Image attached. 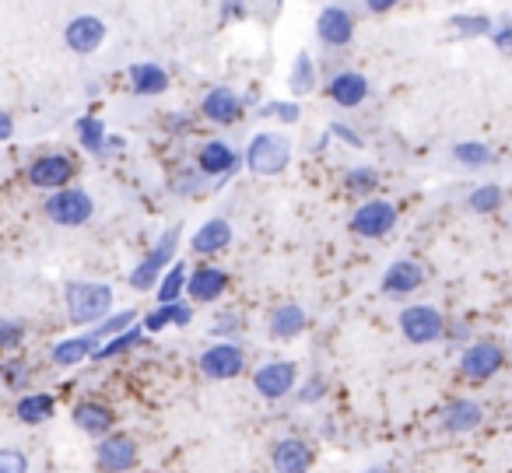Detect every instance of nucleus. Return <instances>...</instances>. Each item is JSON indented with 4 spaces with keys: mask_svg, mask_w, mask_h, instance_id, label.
Returning a JSON list of instances; mask_svg holds the SVG:
<instances>
[{
    "mask_svg": "<svg viewBox=\"0 0 512 473\" xmlns=\"http://www.w3.org/2000/svg\"><path fill=\"white\" fill-rule=\"evenodd\" d=\"M113 302L116 291L106 281H67L64 284V305H67V319L74 326H99L106 316H113Z\"/></svg>",
    "mask_w": 512,
    "mask_h": 473,
    "instance_id": "nucleus-1",
    "label": "nucleus"
},
{
    "mask_svg": "<svg viewBox=\"0 0 512 473\" xmlns=\"http://www.w3.org/2000/svg\"><path fill=\"white\" fill-rule=\"evenodd\" d=\"M292 155H295V144L288 134L281 130H260V134L249 137L246 151H242V165H246L253 176H281V172L292 165Z\"/></svg>",
    "mask_w": 512,
    "mask_h": 473,
    "instance_id": "nucleus-2",
    "label": "nucleus"
},
{
    "mask_svg": "<svg viewBox=\"0 0 512 473\" xmlns=\"http://www.w3.org/2000/svg\"><path fill=\"white\" fill-rule=\"evenodd\" d=\"M179 235H183V228L179 225H169L162 235H158L155 246H151L148 253L137 260V267L130 270V277H127L130 288L134 291H155L158 288V281L165 277V270L179 260Z\"/></svg>",
    "mask_w": 512,
    "mask_h": 473,
    "instance_id": "nucleus-3",
    "label": "nucleus"
},
{
    "mask_svg": "<svg viewBox=\"0 0 512 473\" xmlns=\"http://www.w3.org/2000/svg\"><path fill=\"white\" fill-rule=\"evenodd\" d=\"M43 214L57 228H81L95 218V200L85 186H67L43 200Z\"/></svg>",
    "mask_w": 512,
    "mask_h": 473,
    "instance_id": "nucleus-4",
    "label": "nucleus"
},
{
    "mask_svg": "<svg viewBox=\"0 0 512 473\" xmlns=\"http://www.w3.org/2000/svg\"><path fill=\"white\" fill-rule=\"evenodd\" d=\"M397 326L404 333L407 344L414 347H428V344H439L446 337V316H442L435 305H404L397 316Z\"/></svg>",
    "mask_w": 512,
    "mask_h": 473,
    "instance_id": "nucleus-5",
    "label": "nucleus"
},
{
    "mask_svg": "<svg viewBox=\"0 0 512 473\" xmlns=\"http://www.w3.org/2000/svg\"><path fill=\"white\" fill-rule=\"evenodd\" d=\"M397 204L393 200H383V197H369L362 200V204L355 207V214H351L348 228L358 235V239H386V235L397 228Z\"/></svg>",
    "mask_w": 512,
    "mask_h": 473,
    "instance_id": "nucleus-6",
    "label": "nucleus"
},
{
    "mask_svg": "<svg viewBox=\"0 0 512 473\" xmlns=\"http://www.w3.org/2000/svg\"><path fill=\"white\" fill-rule=\"evenodd\" d=\"M74 176H78V165H74V158L64 155V151H46V155L32 158L29 169H25V179H29V186H36V190H46V193L67 190Z\"/></svg>",
    "mask_w": 512,
    "mask_h": 473,
    "instance_id": "nucleus-7",
    "label": "nucleus"
},
{
    "mask_svg": "<svg viewBox=\"0 0 512 473\" xmlns=\"http://www.w3.org/2000/svg\"><path fill=\"white\" fill-rule=\"evenodd\" d=\"M253 389L271 403L285 400V396H292L295 389H299V365L288 358L264 361V365L253 372Z\"/></svg>",
    "mask_w": 512,
    "mask_h": 473,
    "instance_id": "nucleus-8",
    "label": "nucleus"
},
{
    "mask_svg": "<svg viewBox=\"0 0 512 473\" xmlns=\"http://www.w3.org/2000/svg\"><path fill=\"white\" fill-rule=\"evenodd\" d=\"M200 375L211 382H232L246 372V351L239 344H228V340H214L204 354H200Z\"/></svg>",
    "mask_w": 512,
    "mask_h": 473,
    "instance_id": "nucleus-9",
    "label": "nucleus"
},
{
    "mask_svg": "<svg viewBox=\"0 0 512 473\" xmlns=\"http://www.w3.org/2000/svg\"><path fill=\"white\" fill-rule=\"evenodd\" d=\"M505 368V351L495 340H474L460 354V375L470 382H488Z\"/></svg>",
    "mask_w": 512,
    "mask_h": 473,
    "instance_id": "nucleus-10",
    "label": "nucleus"
},
{
    "mask_svg": "<svg viewBox=\"0 0 512 473\" xmlns=\"http://www.w3.org/2000/svg\"><path fill=\"white\" fill-rule=\"evenodd\" d=\"M137 459H141L137 442L130 435H123V431H113V435L99 438V445H95V466L102 473H130L137 466Z\"/></svg>",
    "mask_w": 512,
    "mask_h": 473,
    "instance_id": "nucleus-11",
    "label": "nucleus"
},
{
    "mask_svg": "<svg viewBox=\"0 0 512 473\" xmlns=\"http://www.w3.org/2000/svg\"><path fill=\"white\" fill-rule=\"evenodd\" d=\"M239 151L232 148L228 141H221V137H214V141H204L197 148V169L204 172L207 179H214V183H228V179L239 172Z\"/></svg>",
    "mask_w": 512,
    "mask_h": 473,
    "instance_id": "nucleus-12",
    "label": "nucleus"
},
{
    "mask_svg": "<svg viewBox=\"0 0 512 473\" xmlns=\"http://www.w3.org/2000/svg\"><path fill=\"white\" fill-rule=\"evenodd\" d=\"M109 39V25L99 15H78L67 22L64 29V46L78 57H92L102 50V43Z\"/></svg>",
    "mask_w": 512,
    "mask_h": 473,
    "instance_id": "nucleus-13",
    "label": "nucleus"
},
{
    "mask_svg": "<svg viewBox=\"0 0 512 473\" xmlns=\"http://www.w3.org/2000/svg\"><path fill=\"white\" fill-rule=\"evenodd\" d=\"M316 39H320L327 50H344L355 39V15H351L344 4H327V8L316 15Z\"/></svg>",
    "mask_w": 512,
    "mask_h": 473,
    "instance_id": "nucleus-14",
    "label": "nucleus"
},
{
    "mask_svg": "<svg viewBox=\"0 0 512 473\" xmlns=\"http://www.w3.org/2000/svg\"><path fill=\"white\" fill-rule=\"evenodd\" d=\"M242 109H246L242 95L228 85L211 88V92L200 99V116H204L207 123H214V127H232V123L242 116Z\"/></svg>",
    "mask_w": 512,
    "mask_h": 473,
    "instance_id": "nucleus-15",
    "label": "nucleus"
},
{
    "mask_svg": "<svg viewBox=\"0 0 512 473\" xmlns=\"http://www.w3.org/2000/svg\"><path fill=\"white\" fill-rule=\"evenodd\" d=\"M313 445L306 442V438H278V442L271 445V466L274 473H309L313 470Z\"/></svg>",
    "mask_w": 512,
    "mask_h": 473,
    "instance_id": "nucleus-16",
    "label": "nucleus"
},
{
    "mask_svg": "<svg viewBox=\"0 0 512 473\" xmlns=\"http://www.w3.org/2000/svg\"><path fill=\"white\" fill-rule=\"evenodd\" d=\"M99 347H102V340L95 337L92 330L74 333V337H64L50 347V361L57 368H78V365H85V361H95Z\"/></svg>",
    "mask_w": 512,
    "mask_h": 473,
    "instance_id": "nucleus-17",
    "label": "nucleus"
},
{
    "mask_svg": "<svg viewBox=\"0 0 512 473\" xmlns=\"http://www.w3.org/2000/svg\"><path fill=\"white\" fill-rule=\"evenodd\" d=\"M425 284V267L418 260H397L383 270V281H379V291L390 298H407Z\"/></svg>",
    "mask_w": 512,
    "mask_h": 473,
    "instance_id": "nucleus-18",
    "label": "nucleus"
},
{
    "mask_svg": "<svg viewBox=\"0 0 512 473\" xmlns=\"http://www.w3.org/2000/svg\"><path fill=\"white\" fill-rule=\"evenodd\" d=\"M228 291V270L214 267V263H200V267L190 270V281H186V295L190 302H218L221 295Z\"/></svg>",
    "mask_w": 512,
    "mask_h": 473,
    "instance_id": "nucleus-19",
    "label": "nucleus"
},
{
    "mask_svg": "<svg viewBox=\"0 0 512 473\" xmlns=\"http://www.w3.org/2000/svg\"><path fill=\"white\" fill-rule=\"evenodd\" d=\"M327 99L341 109H355L369 99V78L362 71H337L334 78L327 81Z\"/></svg>",
    "mask_w": 512,
    "mask_h": 473,
    "instance_id": "nucleus-20",
    "label": "nucleus"
},
{
    "mask_svg": "<svg viewBox=\"0 0 512 473\" xmlns=\"http://www.w3.org/2000/svg\"><path fill=\"white\" fill-rule=\"evenodd\" d=\"M71 417H74V424H78V428L85 431V435H92V438H106V435H113V428H116V410L109 407V403H102V400L74 403Z\"/></svg>",
    "mask_w": 512,
    "mask_h": 473,
    "instance_id": "nucleus-21",
    "label": "nucleus"
},
{
    "mask_svg": "<svg viewBox=\"0 0 512 473\" xmlns=\"http://www.w3.org/2000/svg\"><path fill=\"white\" fill-rule=\"evenodd\" d=\"M439 424H442V431H449V435H467V431H477L484 424V407L477 400L460 396V400L442 407Z\"/></svg>",
    "mask_w": 512,
    "mask_h": 473,
    "instance_id": "nucleus-22",
    "label": "nucleus"
},
{
    "mask_svg": "<svg viewBox=\"0 0 512 473\" xmlns=\"http://www.w3.org/2000/svg\"><path fill=\"white\" fill-rule=\"evenodd\" d=\"M232 239H235L232 221H228V218H207L204 225L193 232L190 249L197 256H218V253H225V249L232 246Z\"/></svg>",
    "mask_w": 512,
    "mask_h": 473,
    "instance_id": "nucleus-23",
    "label": "nucleus"
},
{
    "mask_svg": "<svg viewBox=\"0 0 512 473\" xmlns=\"http://www.w3.org/2000/svg\"><path fill=\"white\" fill-rule=\"evenodd\" d=\"M309 326V316L299 302H285L278 309H271L267 316V337L271 340H295Z\"/></svg>",
    "mask_w": 512,
    "mask_h": 473,
    "instance_id": "nucleus-24",
    "label": "nucleus"
},
{
    "mask_svg": "<svg viewBox=\"0 0 512 473\" xmlns=\"http://www.w3.org/2000/svg\"><path fill=\"white\" fill-rule=\"evenodd\" d=\"M130 78V92L141 95V99H155V95H165L169 92V71L162 64H134L127 71Z\"/></svg>",
    "mask_w": 512,
    "mask_h": 473,
    "instance_id": "nucleus-25",
    "label": "nucleus"
},
{
    "mask_svg": "<svg viewBox=\"0 0 512 473\" xmlns=\"http://www.w3.org/2000/svg\"><path fill=\"white\" fill-rule=\"evenodd\" d=\"M190 323H193V305H186V302L155 305V309L141 316L144 333H162V330H169V326H190Z\"/></svg>",
    "mask_w": 512,
    "mask_h": 473,
    "instance_id": "nucleus-26",
    "label": "nucleus"
},
{
    "mask_svg": "<svg viewBox=\"0 0 512 473\" xmlns=\"http://www.w3.org/2000/svg\"><path fill=\"white\" fill-rule=\"evenodd\" d=\"M53 414H57V400H53L50 393H25V396H18V403H15V417L22 424H29V428H39V424L53 421Z\"/></svg>",
    "mask_w": 512,
    "mask_h": 473,
    "instance_id": "nucleus-27",
    "label": "nucleus"
},
{
    "mask_svg": "<svg viewBox=\"0 0 512 473\" xmlns=\"http://www.w3.org/2000/svg\"><path fill=\"white\" fill-rule=\"evenodd\" d=\"M74 134H78L81 151H88V155H95V158L109 155V137L113 134H109L99 116H81V120L74 123Z\"/></svg>",
    "mask_w": 512,
    "mask_h": 473,
    "instance_id": "nucleus-28",
    "label": "nucleus"
},
{
    "mask_svg": "<svg viewBox=\"0 0 512 473\" xmlns=\"http://www.w3.org/2000/svg\"><path fill=\"white\" fill-rule=\"evenodd\" d=\"M186 281H190V267H186L183 260H176L169 270H165V277H162V281H158V288H155L158 305L183 302V295H186Z\"/></svg>",
    "mask_w": 512,
    "mask_h": 473,
    "instance_id": "nucleus-29",
    "label": "nucleus"
},
{
    "mask_svg": "<svg viewBox=\"0 0 512 473\" xmlns=\"http://www.w3.org/2000/svg\"><path fill=\"white\" fill-rule=\"evenodd\" d=\"M316 81H320V78H316V60L302 50L299 57L292 60V71H288V88H292V95H313Z\"/></svg>",
    "mask_w": 512,
    "mask_h": 473,
    "instance_id": "nucleus-30",
    "label": "nucleus"
},
{
    "mask_svg": "<svg viewBox=\"0 0 512 473\" xmlns=\"http://www.w3.org/2000/svg\"><path fill=\"white\" fill-rule=\"evenodd\" d=\"M449 155H453V162L463 165V169H488V165L495 162V151L484 141H460V144H453Z\"/></svg>",
    "mask_w": 512,
    "mask_h": 473,
    "instance_id": "nucleus-31",
    "label": "nucleus"
},
{
    "mask_svg": "<svg viewBox=\"0 0 512 473\" xmlns=\"http://www.w3.org/2000/svg\"><path fill=\"white\" fill-rule=\"evenodd\" d=\"M211 186H218L214 179H207L204 172L197 169V165H190V169H183L176 179H172V193L176 197H186V200H197V197H207L211 193Z\"/></svg>",
    "mask_w": 512,
    "mask_h": 473,
    "instance_id": "nucleus-32",
    "label": "nucleus"
},
{
    "mask_svg": "<svg viewBox=\"0 0 512 473\" xmlns=\"http://www.w3.org/2000/svg\"><path fill=\"white\" fill-rule=\"evenodd\" d=\"M144 340H148V333H144V326L137 323V326H130L127 333H120V337L106 340V344L99 347V354H95V361H113V358H120V354H130L134 347H141Z\"/></svg>",
    "mask_w": 512,
    "mask_h": 473,
    "instance_id": "nucleus-33",
    "label": "nucleus"
},
{
    "mask_svg": "<svg viewBox=\"0 0 512 473\" xmlns=\"http://www.w3.org/2000/svg\"><path fill=\"white\" fill-rule=\"evenodd\" d=\"M446 25L460 39H484V36L491 39V32H495V22L488 15H453Z\"/></svg>",
    "mask_w": 512,
    "mask_h": 473,
    "instance_id": "nucleus-34",
    "label": "nucleus"
},
{
    "mask_svg": "<svg viewBox=\"0 0 512 473\" xmlns=\"http://www.w3.org/2000/svg\"><path fill=\"white\" fill-rule=\"evenodd\" d=\"M137 323H141V312L137 309H116L113 316H106L99 326H92V333L106 344V340L120 337V333H127L130 326H137Z\"/></svg>",
    "mask_w": 512,
    "mask_h": 473,
    "instance_id": "nucleus-35",
    "label": "nucleus"
},
{
    "mask_svg": "<svg viewBox=\"0 0 512 473\" xmlns=\"http://www.w3.org/2000/svg\"><path fill=\"white\" fill-rule=\"evenodd\" d=\"M502 204H505V190L498 183L477 186V190L467 197V207L474 214H498V211H502Z\"/></svg>",
    "mask_w": 512,
    "mask_h": 473,
    "instance_id": "nucleus-36",
    "label": "nucleus"
},
{
    "mask_svg": "<svg viewBox=\"0 0 512 473\" xmlns=\"http://www.w3.org/2000/svg\"><path fill=\"white\" fill-rule=\"evenodd\" d=\"M344 190L348 193H358V197H369V193L379 190V172L372 165H351L344 172Z\"/></svg>",
    "mask_w": 512,
    "mask_h": 473,
    "instance_id": "nucleus-37",
    "label": "nucleus"
},
{
    "mask_svg": "<svg viewBox=\"0 0 512 473\" xmlns=\"http://www.w3.org/2000/svg\"><path fill=\"white\" fill-rule=\"evenodd\" d=\"M239 330H242V316L232 309L218 312V316L211 319V326H207V333H211L214 340H228V344H232V337H239Z\"/></svg>",
    "mask_w": 512,
    "mask_h": 473,
    "instance_id": "nucleus-38",
    "label": "nucleus"
},
{
    "mask_svg": "<svg viewBox=\"0 0 512 473\" xmlns=\"http://www.w3.org/2000/svg\"><path fill=\"white\" fill-rule=\"evenodd\" d=\"M256 116L260 120H281V123H299L302 120V109H299V102H281V99H271V102H264V106L256 109Z\"/></svg>",
    "mask_w": 512,
    "mask_h": 473,
    "instance_id": "nucleus-39",
    "label": "nucleus"
},
{
    "mask_svg": "<svg viewBox=\"0 0 512 473\" xmlns=\"http://www.w3.org/2000/svg\"><path fill=\"white\" fill-rule=\"evenodd\" d=\"M25 337H29V326L22 319H0V354L22 347Z\"/></svg>",
    "mask_w": 512,
    "mask_h": 473,
    "instance_id": "nucleus-40",
    "label": "nucleus"
},
{
    "mask_svg": "<svg viewBox=\"0 0 512 473\" xmlns=\"http://www.w3.org/2000/svg\"><path fill=\"white\" fill-rule=\"evenodd\" d=\"M32 459L18 445H0V473H29Z\"/></svg>",
    "mask_w": 512,
    "mask_h": 473,
    "instance_id": "nucleus-41",
    "label": "nucleus"
},
{
    "mask_svg": "<svg viewBox=\"0 0 512 473\" xmlns=\"http://www.w3.org/2000/svg\"><path fill=\"white\" fill-rule=\"evenodd\" d=\"M330 393V382L323 379V375H309L306 382H299V389H295V400L299 403H320L327 400Z\"/></svg>",
    "mask_w": 512,
    "mask_h": 473,
    "instance_id": "nucleus-42",
    "label": "nucleus"
},
{
    "mask_svg": "<svg viewBox=\"0 0 512 473\" xmlns=\"http://www.w3.org/2000/svg\"><path fill=\"white\" fill-rule=\"evenodd\" d=\"M0 375H4V382H8L11 389H25V382H29L25 361H4V365H0Z\"/></svg>",
    "mask_w": 512,
    "mask_h": 473,
    "instance_id": "nucleus-43",
    "label": "nucleus"
},
{
    "mask_svg": "<svg viewBox=\"0 0 512 473\" xmlns=\"http://www.w3.org/2000/svg\"><path fill=\"white\" fill-rule=\"evenodd\" d=\"M327 134H330V137H341V141L348 144V148H365V141L358 137V130H355V127H348V123H330Z\"/></svg>",
    "mask_w": 512,
    "mask_h": 473,
    "instance_id": "nucleus-44",
    "label": "nucleus"
},
{
    "mask_svg": "<svg viewBox=\"0 0 512 473\" xmlns=\"http://www.w3.org/2000/svg\"><path fill=\"white\" fill-rule=\"evenodd\" d=\"M491 43H495V50H498V53L512 57V22L495 25V32H491Z\"/></svg>",
    "mask_w": 512,
    "mask_h": 473,
    "instance_id": "nucleus-45",
    "label": "nucleus"
},
{
    "mask_svg": "<svg viewBox=\"0 0 512 473\" xmlns=\"http://www.w3.org/2000/svg\"><path fill=\"white\" fill-rule=\"evenodd\" d=\"M11 137H15V116L0 109V144L11 141Z\"/></svg>",
    "mask_w": 512,
    "mask_h": 473,
    "instance_id": "nucleus-46",
    "label": "nucleus"
},
{
    "mask_svg": "<svg viewBox=\"0 0 512 473\" xmlns=\"http://www.w3.org/2000/svg\"><path fill=\"white\" fill-rule=\"evenodd\" d=\"M365 11H369V15H386V11H393V4H390V0H369V4H365Z\"/></svg>",
    "mask_w": 512,
    "mask_h": 473,
    "instance_id": "nucleus-47",
    "label": "nucleus"
},
{
    "mask_svg": "<svg viewBox=\"0 0 512 473\" xmlns=\"http://www.w3.org/2000/svg\"><path fill=\"white\" fill-rule=\"evenodd\" d=\"M446 337H449V340H467V323H453V326H446Z\"/></svg>",
    "mask_w": 512,
    "mask_h": 473,
    "instance_id": "nucleus-48",
    "label": "nucleus"
},
{
    "mask_svg": "<svg viewBox=\"0 0 512 473\" xmlns=\"http://www.w3.org/2000/svg\"><path fill=\"white\" fill-rule=\"evenodd\" d=\"M242 15H246L242 4H225V8H221V18H242Z\"/></svg>",
    "mask_w": 512,
    "mask_h": 473,
    "instance_id": "nucleus-49",
    "label": "nucleus"
},
{
    "mask_svg": "<svg viewBox=\"0 0 512 473\" xmlns=\"http://www.w3.org/2000/svg\"><path fill=\"white\" fill-rule=\"evenodd\" d=\"M365 473H386V470H365Z\"/></svg>",
    "mask_w": 512,
    "mask_h": 473,
    "instance_id": "nucleus-50",
    "label": "nucleus"
},
{
    "mask_svg": "<svg viewBox=\"0 0 512 473\" xmlns=\"http://www.w3.org/2000/svg\"><path fill=\"white\" fill-rule=\"evenodd\" d=\"M509 358H512V351H509Z\"/></svg>",
    "mask_w": 512,
    "mask_h": 473,
    "instance_id": "nucleus-51",
    "label": "nucleus"
}]
</instances>
